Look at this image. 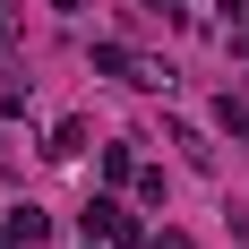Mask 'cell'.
<instances>
[{
  "instance_id": "1",
  "label": "cell",
  "mask_w": 249,
  "mask_h": 249,
  "mask_svg": "<svg viewBox=\"0 0 249 249\" xmlns=\"http://www.w3.org/2000/svg\"><path fill=\"white\" fill-rule=\"evenodd\" d=\"M43 232H52V215H43V206H9V215H0V241H9V249H35Z\"/></svg>"
},
{
  "instance_id": "2",
  "label": "cell",
  "mask_w": 249,
  "mask_h": 249,
  "mask_svg": "<svg viewBox=\"0 0 249 249\" xmlns=\"http://www.w3.org/2000/svg\"><path fill=\"white\" fill-rule=\"evenodd\" d=\"M95 69L121 77V86H138V52H129V43H95Z\"/></svg>"
},
{
  "instance_id": "3",
  "label": "cell",
  "mask_w": 249,
  "mask_h": 249,
  "mask_svg": "<svg viewBox=\"0 0 249 249\" xmlns=\"http://www.w3.org/2000/svg\"><path fill=\"white\" fill-rule=\"evenodd\" d=\"M52 163H77V155H86V121H60V129H52Z\"/></svg>"
},
{
  "instance_id": "4",
  "label": "cell",
  "mask_w": 249,
  "mask_h": 249,
  "mask_svg": "<svg viewBox=\"0 0 249 249\" xmlns=\"http://www.w3.org/2000/svg\"><path fill=\"white\" fill-rule=\"evenodd\" d=\"M103 180H138V146H129V138L103 146Z\"/></svg>"
},
{
  "instance_id": "5",
  "label": "cell",
  "mask_w": 249,
  "mask_h": 249,
  "mask_svg": "<svg viewBox=\"0 0 249 249\" xmlns=\"http://www.w3.org/2000/svg\"><path fill=\"white\" fill-rule=\"evenodd\" d=\"M224 129H232V138H249V103H232V95H224Z\"/></svg>"
},
{
  "instance_id": "6",
  "label": "cell",
  "mask_w": 249,
  "mask_h": 249,
  "mask_svg": "<svg viewBox=\"0 0 249 249\" xmlns=\"http://www.w3.org/2000/svg\"><path fill=\"white\" fill-rule=\"evenodd\" d=\"M18 18H26L18 0H0V43H9V35H18Z\"/></svg>"
},
{
  "instance_id": "7",
  "label": "cell",
  "mask_w": 249,
  "mask_h": 249,
  "mask_svg": "<svg viewBox=\"0 0 249 249\" xmlns=\"http://www.w3.org/2000/svg\"><path fill=\"white\" fill-rule=\"evenodd\" d=\"M146 249H198V241H189V232H155Z\"/></svg>"
},
{
  "instance_id": "8",
  "label": "cell",
  "mask_w": 249,
  "mask_h": 249,
  "mask_svg": "<svg viewBox=\"0 0 249 249\" xmlns=\"http://www.w3.org/2000/svg\"><path fill=\"white\" fill-rule=\"evenodd\" d=\"M86 249H95V232H86Z\"/></svg>"
},
{
  "instance_id": "9",
  "label": "cell",
  "mask_w": 249,
  "mask_h": 249,
  "mask_svg": "<svg viewBox=\"0 0 249 249\" xmlns=\"http://www.w3.org/2000/svg\"><path fill=\"white\" fill-rule=\"evenodd\" d=\"M241 52H249V35H241Z\"/></svg>"
},
{
  "instance_id": "10",
  "label": "cell",
  "mask_w": 249,
  "mask_h": 249,
  "mask_svg": "<svg viewBox=\"0 0 249 249\" xmlns=\"http://www.w3.org/2000/svg\"><path fill=\"white\" fill-rule=\"evenodd\" d=\"M0 249H9V241H0Z\"/></svg>"
}]
</instances>
